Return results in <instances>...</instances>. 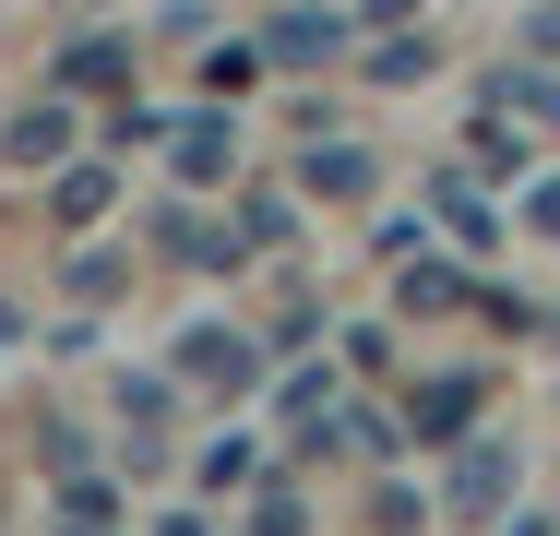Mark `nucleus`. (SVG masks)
Masks as SVG:
<instances>
[{"label":"nucleus","mask_w":560,"mask_h":536,"mask_svg":"<svg viewBox=\"0 0 560 536\" xmlns=\"http://www.w3.org/2000/svg\"><path fill=\"white\" fill-rule=\"evenodd\" d=\"M477 394H489V382H465V370H453V382H418V394H406V429H418V441H465V429H477Z\"/></svg>","instance_id":"nucleus-1"},{"label":"nucleus","mask_w":560,"mask_h":536,"mask_svg":"<svg viewBox=\"0 0 560 536\" xmlns=\"http://www.w3.org/2000/svg\"><path fill=\"white\" fill-rule=\"evenodd\" d=\"M489 107H501V119H525V131H560V72H549V60L489 72Z\"/></svg>","instance_id":"nucleus-2"},{"label":"nucleus","mask_w":560,"mask_h":536,"mask_svg":"<svg viewBox=\"0 0 560 536\" xmlns=\"http://www.w3.org/2000/svg\"><path fill=\"white\" fill-rule=\"evenodd\" d=\"M179 370H191V382H226V394H238V382H250L262 358H250V334H226V322H203V334H179Z\"/></svg>","instance_id":"nucleus-3"},{"label":"nucleus","mask_w":560,"mask_h":536,"mask_svg":"<svg viewBox=\"0 0 560 536\" xmlns=\"http://www.w3.org/2000/svg\"><path fill=\"white\" fill-rule=\"evenodd\" d=\"M370 179H382V167H370L358 143H311V167H299V191H311V203H358Z\"/></svg>","instance_id":"nucleus-4"},{"label":"nucleus","mask_w":560,"mask_h":536,"mask_svg":"<svg viewBox=\"0 0 560 536\" xmlns=\"http://www.w3.org/2000/svg\"><path fill=\"white\" fill-rule=\"evenodd\" d=\"M60 155H72V107L48 96V107H24V119H12V167H60Z\"/></svg>","instance_id":"nucleus-5"},{"label":"nucleus","mask_w":560,"mask_h":536,"mask_svg":"<svg viewBox=\"0 0 560 536\" xmlns=\"http://www.w3.org/2000/svg\"><path fill=\"white\" fill-rule=\"evenodd\" d=\"M108 203H119V191H108V167H60V191H48V214H60L72 238H84V226H96Z\"/></svg>","instance_id":"nucleus-6"},{"label":"nucleus","mask_w":560,"mask_h":536,"mask_svg":"<svg viewBox=\"0 0 560 536\" xmlns=\"http://www.w3.org/2000/svg\"><path fill=\"white\" fill-rule=\"evenodd\" d=\"M394 311H465V275H442V263H406V275H394Z\"/></svg>","instance_id":"nucleus-7"},{"label":"nucleus","mask_w":560,"mask_h":536,"mask_svg":"<svg viewBox=\"0 0 560 536\" xmlns=\"http://www.w3.org/2000/svg\"><path fill=\"white\" fill-rule=\"evenodd\" d=\"M226 167H238L226 119H191V131H179V179H226Z\"/></svg>","instance_id":"nucleus-8"},{"label":"nucleus","mask_w":560,"mask_h":536,"mask_svg":"<svg viewBox=\"0 0 560 536\" xmlns=\"http://www.w3.org/2000/svg\"><path fill=\"white\" fill-rule=\"evenodd\" d=\"M60 84H72V96H96V84H131V60H119L108 36H84V48L60 60Z\"/></svg>","instance_id":"nucleus-9"},{"label":"nucleus","mask_w":560,"mask_h":536,"mask_svg":"<svg viewBox=\"0 0 560 536\" xmlns=\"http://www.w3.org/2000/svg\"><path fill=\"white\" fill-rule=\"evenodd\" d=\"M238 477H250V441H203V465H191V489H215V501H226Z\"/></svg>","instance_id":"nucleus-10"},{"label":"nucleus","mask_w":560,"mask_h":536,"mask_svg":"<svg viewBox=\"0 0 560 536\" xmlns=\"http://www.w3.org/2000/svg\"><path fill=\"white\" fill-rule=\"evenodd\" d=\"M370 72H382V84H406V72H430V36H406V24H394V36L370 48Z\"/></svg>","instance_id":"nucleus-11"},{"label":"nucleus","mask_w":560,"mask_h":536,"mask_svg":"<svg viewBox=\"0 0 560 536\" xmlns=\"http://www.w3.org/2000/svg\"><path fill=\"white\" fill-rule=\"evenodd\" d=\"M501 477H513V465H501V453H489V441H477V453H465V465H453V501H501Z\"/></svg>","instance_id":"nucleus-12"},{"label":"nucleus","mask_w":560,"mask_h":536,"mask_svg":"<svg viewBox=\"0 0 560 536\" xmlns=\"http://www.w3.org/2000/svg\"><path fill=\"white\" fill-rule=\"evenodd\" d=\"M442 226H453V238H465V250H477V238H489V203H477L465 179H442Z\"/></svg>","instance_id":"nucleus-13"},{"label":"nucleus","mask_w":560,"mask_h":536,"mask_svg":"<svg viewBox=\"0 0 560 536\" xmlns=\"http://www.w3.org/2000/svg\"><path fill=\"white\" fill-rule=\"evenodd\" d=\"M311 525V513H299V489H262V501H250V536H299Z\"/></svg>","instance_id":"nucleus-14"},{"label":"nucleus","mask_w":560,"mask_h":536,"mask_svg":"<svg viewBox=\"0 0 560 536\" xmlns=\"http://www.w3.org/2000/svg\"><path fill=\"white\" fill-rule=\"evenodd\" d=\"M418 12H430V0H358V24H382V36H394V24H418Z\"/></svg>","instance_id":"nucleus-15"},{"label":"nucleus","mask_w":560,"mask_h":536,"mask_svg":"<svg viewBox=\"0 0 560 536\" xmlns=\"http://www.w3.org/2000/svg\"><path fill=\"white\" fill-rule=\"evenodd\" d=\"M537 60H560V0H549V12H537Z\"/></svg>","instance_id":"nucleus-16"},{"label":"nucleus","mask_w":560,"mask_h":536,"mask_svg":"<svg viewBox=\"0 0 560 536\" xmlns=\"http://www.w3.org/2000/svg\"><path fill=\"white\" fill-rule=\"evenodd\" d=\"M537 238H560V179H549V191H537Z\"/></svg>","instance_id":"nucleus-17"},{"label":"nucleus","mask_w":560,"mask_h":536,"mask_svg":"<svg viewBox=\"0 0 560 536\" xmlns=\"http://www.w3.org/2000/svg\"><path fill=\"white\" fill-rule=\"evenodd\" d=\"M155 536H215V525H203V513H167V525H155Z\"/></svg>","instance_id":"nucleus-18"},{"label":"nucleus","mask_w":560,"mask_h":536,"mask_svg":"<svg viewBox=\"0 0 560 536\" xmlns=\"http://www.w3.org/2000/svg\"><path fill=\"white\" fill-rule=\"evenodd\" d=\"M311 12H335V0H311Z\"/></svg>","instance_id":"nucleus-19"}]
</instances>
